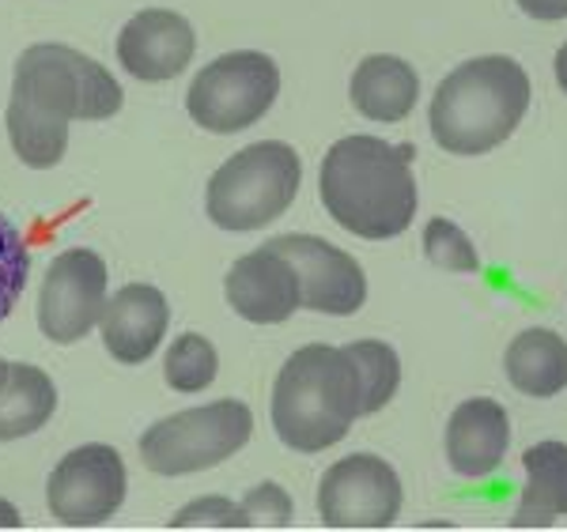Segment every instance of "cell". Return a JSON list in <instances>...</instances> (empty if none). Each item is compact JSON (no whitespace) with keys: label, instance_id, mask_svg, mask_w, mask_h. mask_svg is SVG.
Instances as JSON below:
<instances>
[{"label":"cell","instance_id":"1","mask_svg":"<svg viewBox=\"0 0 567 532\" xmlns=\"http://www.w3.org/2000/svg\"><path fill=\"white\" fill-rule=\"evenodd\" d=\"M122 109V84L72 45H31L16 61L8 140L23 167L50 170L65 159L69 122H106Z\"/></svg>","mask_w":567,"mask_h":532},{"label":"cell","instance_id":"2","mask_svg":"<svg viewBox=\"0 0 567 532\" xmlns=\"http://www.w3.org/2000/svg\"><path fill=\"white\" fill-rule=\"evenodd\" d=\"M322 205L349 234L368 242L398 238L416 216L413 148L379 136H344L322 159Z\"/></svg>","mask_w":567,"mask_h":532},{"label":"cell","instance_id":"3","mask_svg":"<svg viewBox=\"0 0 567 532\" xmlns=\"http://www.w3.org/2000/svg\"><path fill=\"white\" fill-rule=\"evenodd\" d=\"M360 374L344 347L307 344L280 366L272 385V427L296 453L337 446L363 416Z\"/></svg>","mask_w":567,"mask_h":532},{"label":"cell","instance_id":"4","mask_svg":"<svg viewBox=\"0 0 567 532\" xmlns=\"http://www.w3.org/2000/svg\"><path fill=\"white\" fill-rule=\"evenodd\" d=\"M529 106V80L515 58H473L435 87L427 125L443 152L484 155L499 148Z\"/></svg>","mask_w":567,"mask_h":532},{"label":"cell","instance_id":"5","mask_svg":"<svg viewBox=\"0 0 567 532\" xmlns=\"http://www.w3.org/2000/svg\"><path fill=\"white\" fill-rule=\"evenodd\" d=\"M299 178L303 163L296 148L280 140L250 144L208 178V219L224 231H258L288 212L299 192Z\"/></svg>","mask_w":567,"mask_h":532},{"label":"cell","instance_id":"6","mask_svg":"<svg viewBox=\"0 0 567 532\" xmlns=\"http://www.w3.org/2000/svg\"><path fill=\"white\" fill-rule=\"evenodd\" d=\"M254 416L243 400H213L144 430L141 457L155 476H189L224 465L250 442Z\"/></svg>","mask_w":567,"mask_h":532},{"label":"cell","instance_id":"7","mask_svg":"<svg viewBox=\"0 0 567 532\" xmlns=\"http://www.w3.org/2000/svg\"><path fill=\"white\" fill-rule=\"evenodd\" d=\"M280 95V69L272 58L254 50H235L216 58L194 76L186 109L205 133H243L269 114Z\"/></svg>","mask_w":567,"mask_h":532},{"label":"cell","instance_id":"8","mask_svg":"<svg viewBox=\"0 0 567 532\" xmlns=\"http://www.w3.org/2000/svg\"><path fill=\"white\" fill-rule=\"evenodd\" d=\"M405 507L398 472L374 453L329 465L318 488V513L329 529H390Z\"/></svg>","mask_w":567,"mask_h":532},{"label":"cell","instance_id":"9","mask_svg":"<svg viewBox=\"0 0 567 532\" xmlns=\"http://www.w3.org/2000/svg\"><path fill=\"white\" fill-rule=\"evenodd\" d=\"M125 461L114 446H80L45 483L50 513L69 529H91L114 518L125 502Z\"/></svg>","mask_w":567,"mask_h":532},{"label":"cell","instance_id":"10","mask_svg":"<svg viewBox=\"0 0 567 532\" xmlns=\"http://www.w3.org/2000/svg\"><path fill=\"white\" fill-rule=\"evenodd\" d=\"M106 264L95 250H65L50 264L39 295V328L53 344H76L103 321Z\"/></svg>","mask_w":567,"mask_h":532},{"label":"cell","instance_id":"11","mask_svg":"<svg viewBox=\"0 0 567 532\" xmlns=\"http://www.w3.org/2000/svg\"><path fill=\"white\" fill-rule=\"evenodd\" d=\"M272 250L296 264L303 306L329 317H349L368 302V277L352 253L337 250L333 242L315 234H280L272 238Z\"/></svg>","mask_w":567,"mask_h":532},{"label":"cell","instance_id":"12","mask_svg":"<svg viewBox=\"0 0 567 532\" xmlns=\"http://www.w3.org/2000/svg\"><path fill=\"white\" fill-rule=\"evenodd\" d=\"M194 27L171 8H144L117 34V61L133 80H144V84L182 76L186 64L194 61Z\"/></svg>","mask_w":567,"mask_h":532},{"label":"cell","instance_id":"13","mask_svg":"<svg viewBox=\"0 0 567 532\" xmlns=\"http://www.w3.org/2000/svg\"><path fill=\"white\" fill-rule=\"evenodd\" d=\"M224 291L235 314L254 321V325H280L303 306L296 264L272 250L269 242L231 264Z\"/></svg>","mask_w":567,"mask_h":532},{"label":"cell","instance_id":"14","mask_svg":"<svg viewBox=\"0 0 567 532\" xmlns=\"http://www.w3.org/2000/svg\"><path fill=\"white\" fill-rule=\"evenodd\" d=\"M171 325V306L152 283H130L103 310V344L117 363L141 366L155 355Z\"/></svg>","mask_w":567,"mask_h":532},{"label":"cell","instance_id":"15","mask_svg":"<svg viewBox=\"0 0 567 532\" xmlns=\"http://www.w3.org/2000/svg\"><path fill=\"white\" fill-rule=\"evenodd\" d=\"M511 446V419L499 400L473 397L454 408L446 424V461L465 480L496 472Z\"/></svg>","mask_w":567,"mask_h":532},{"label":"cell","instance_id":"16","mask_svg":"<svg viewBox=\"0 0 567 532\" xmlns=\"http://www.w3.org/2000/svg\"><path fill=\"white\" fill-rule=\"evenodd\" d=\"M349 95L363 117L379 125H393L413 114L420 98V76L409 61L393 58V53H374V58H363L355 64Z\"/></svg>","mask_w":567,"mask_h":532},{"label":"cell","instance_id":"17","mask_svg":"<svg viewBox=\"0 0 567 532\" xmlns=\"http://www.w3.org/2000/svg\"><path fill=\"white\" fill-rule=\"evenodd\" d=\"M58 389L50 374L31 363L0 359V442H16L50 424Z\"/></svg>","mask_w":567,"mask_h":532},{"label":"cell","instance_id":"18","mask_svg":"<svg viewBox=\"0 0 567 532\" xmlns=\"http://www.w3.org/2000/svg\"><path fill=\"white\" fill-rule=\"evenodd\" d=\"M526 491L511 525L545 529L556 518H567V442H537L526 449Z\"/></svg>","mask_w":567,"mask_h":532},{"label":"cell","instance_id":"19","mask_svg":"<svg viewBox=\"0 0 567 532\" xmlns=\"http://www.w3.org/2000/svg\"><path fill=\"white\" fill-rule=\"evenodd\" d=\"M503 366L518 393L537 400L556 397L567 389V341L553 328H526L511 341Z\"/></svg>","mask_w":567,"mask_h":532},{"label":"cell","instance_id":"20","mask_svg":"<svg viewBox=\"0 0 567 532\" xmlns=\"http://www.w3.org/2000/svg\"><path fill=\"white\" fill-rule=\"evenodd\" d=\"M349 352V359L355 366V374H360V389H363V416H374V411H382L393 400V393H398L401 385V359L398 352H393L390 344L382 341H355L344 347Z\"/></svg>","mask_w":567,"mask_h":532},{"label":"cell","instance_id":"21","mask_svg":"<svg viewBox=\"0 0 567 532\" xmlns=\"http://www.w3.org/2000/svg\"><path fill=\"white\" fill-rule=\"evenodd\" d=\"M219 374V355L208 336L200 333H182L175 344L167 347L163 359V378L175 393H200L216 382Z\"/></svg>","mask_w":567,"mask_h":532},{"label":"cell","instance_id":"22","mask_svg":"<svg viewBox=\"0 0 567 532\" xmlns=\"http://www.w3.org/2000/svg\"><path fill=\"white\" fill-rule=\"evenodd\" d=\"M424 257L435 264V269H446V272H477L481 269L477 246L470 242V234H465L458 223L443 219V216L427 219Z\"/></svg>","mask_w":567,"mask_h":532},{"label":"cell","instance_id":"23","mask_svg":"<svg viewBox=\"0 0 567 532\" xmlns=\"http://www.w3.org/2000/svg\"><path fill=\"white\" fill-rule=\"evenodd\" d=\"M27 277H31V253H27L23 234L16 231V223L0 212V321L16 310L20 302Z\"/></svg>","mask_w":567,"mask_h":532},{"label":"cell","instance_id":"24","mask_svg":"<svg viewBox=\"0 0 567 532\" xmlns=\"http://www.w3.org/2000/svg\"><path fill=\"white\" fill-rule=\"evenodd\" d=\"M171 529H246V513L243 507H235L231 499H197L189 507H182L175 518L167 521Z\"/></svg>","mask_w":567,"mask_h":532},{"label":"cell","instance_id":"25","mask_svg":"<svg viewBox=\"0 0 567 532\" xmlns=\"http://www.w3.org/2000/svg\"><path fill=\"white\" fill-rule=\"evenodd\" d=\"M246 529H288L291 525V494L277 483H258L243 499Z\"/></svg>","mask_w":567,"mask_h":532},{"label":"cell","instance_id":"26","mask_svg":"<svg viewBox=\"0 0 567 532\" xmlns=\"http://www.w3.org/2000/svg\"><path fill=\"white\" fill-rule=\"evenodd\" d=\"M518 8H523L529 20H542V23L567 20V0H518Z\"/></svg>","mask_w":567,"mask_h":532},{"label":"cell","instance_id":"27","mask_svg":"<svg viewBox=\"0 0 567 532\" xmlns=\"http://www.w3.org/2000/svg\"><path fill=\"white\" fill-rule=\"evenodd\" d=\"M20 525H23L20 510H16L12 502H4V499H0V529H20Z\"/></svg>","mask_w":567,"mask_h":532},{"label":"cell","instance_id":"28","mask_svg":"<svg viewBox=\"0 0 567 532\" xmlns=\"http://www.w3.org/2000/svg\"><path fill=\"white\" fill-rule=\"evenodd\" d=\"M556 80H560V87L567 95V42L560 45V53H556Z\"/></svg>","mask_w":567,"mask_h":532}]
</instances>
